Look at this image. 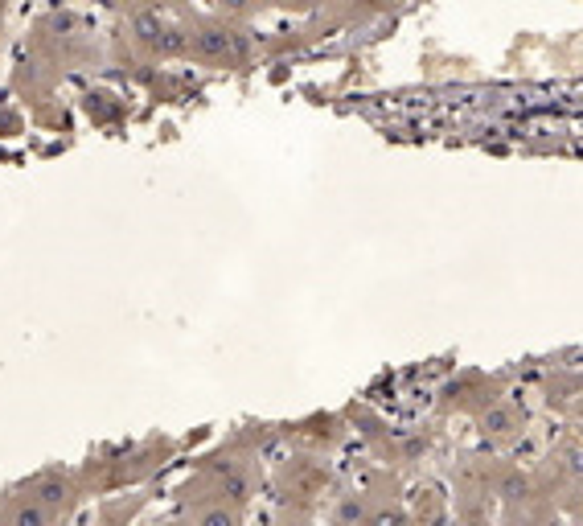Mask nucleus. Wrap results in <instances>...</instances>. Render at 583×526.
<instances>
[{
	"label": "nucleus",
	"mask_w": 583,
	"mask_h": 526,
	"mask_svg": "<svg viewBox=\"0 0 583 526\" xmlns=\"http://www.w3.org/2000/svg\"><path fill=\"white\" fill-rule=\"evenodd\" d=\"M132 29H136V42L152 58H181V54H189V33L181 25H173L169 17H161V13H140L132 21Z\"/></svg>",
	"instance_id": "nucleus-1"
},
{
	"label": "nucleus",
	"mask_w": 583,
	"mask_h": 526,
	"mask_svg": "<svg viewBox=\"0 0 583 526\" xmlns=\"http://www.w3.org/2000/svg\"><path fill=\"white\" fill-rule=\"evenodd\" d=\"M189 54L202 62H235L239 46H235V33L226 25H198L189 33Z\"/></svg>",
	"instance_id": "nucleus-2"
},
{
	"label": "nucleus",
	"mask_w": 583,
	"mask_h": 526,
	"mask_svg": "<svg viewBox=\"0 0 583 526\" xmlns=\"http://www.w3.org/2000/svg\"><path fill=\"white\" fill-rule=\"evenodd\" d=\"M29 494H33V498H42V502H50L54 510H62V502H66V494H70V477H66L62 469H46V473H37V477H33Z\"/></svg>",
	"instance_id": "nucleus-3"
},
{
	"label": "nucleus",
	"mask_w": 583,
	"mask_h": 526,
	"mask_svg": "<svg viewBox=\"0 0 583 526\" xmlns=\"http://www.w3.org/2000/svg\"><path fill=\"white\" fill-rule=\"evenodd\" d=\"M62 510H54L50 502H42V498H33V494H25L21 502H13L9 510H5V518L9 522H21V526H42V522H50V518H58Z\"/></svg>",
	"instance_id": "nucleus-4"
},
{
	"label": "nucleus",
	"mask_w": 583,
	"mask_h": 526,
	"mask_svg": "<svg viewBox=\"0 0 583 526\" xmlns=\"http://www.w3.org/2000/svg\"><path fill=\"white\" fill-rule=\"evenodd\" d=\"M485 432H493V436H501V432H514V416L505 407H497V411H489L485 416Z\"/></svg>",
	"instance_id": "nucleus-5"
},
{
	"label": "nucleus",
	"mask_w": 583,
	"mask_h": 526,
	"mask_svg": "<svg viewBox=\"0 0 583 526\" xmlns=\"http://www.w3.org/2000/svg\"><path fill=\"white\" fill-rule=\"evenodd\" d=\"M214 5L222 9V13H230V17H243V13H251L259 0H214Z\"/></svg>",
	"instance_id": "nucleus-6"
},
{
	"label": "nucleus",
	"mask_w": 583,
	"mask_h": 526,
	"mask_svg": "<svg viewBox=\"0 0 583 526\" xmlns=\"http://www.w3.org/2000/svg\"><path fill=\"white\" fill-rule=\"evenodd\" d=\"M280 5H288V9H313L317 0H280Z\"/></svg>",
	"instance_id": "nucleus-7"
}]
</instances>
